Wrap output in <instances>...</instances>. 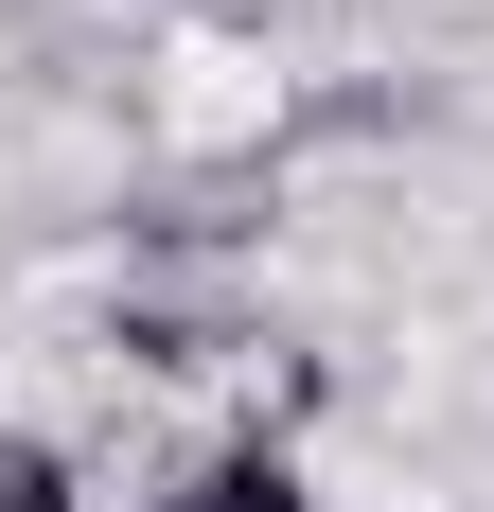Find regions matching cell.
Segmentation results:
<instances>
[{
  "instance_id": "obj_1",
  "label": "cell",
  "mask_w": 494,
  "mask_h": 512,
  "mask_svg": "<svg viewBox=\"0 0 494 512\" xmlns=\"http://www.w3.org/2000/svg\"><path fill=\"white\" fill-rule=\"evenodd\" d=\"M177 512H318V495L283 477V442H230V460H195V477H177Z\"/></svg>"
},
{
  "instance_id": "obj_2",
  "label": "cell",
  "mask_w": 494,
  "mask_h": 512,
  "mask_svg": "<svg viewBox=\"0 0 494 512\" xmlns=\"http://www.w3.org/2000/svg\"><path fill=\"white\" fill-rule=\"evenodd\" d=\"M124 354H142V371H212V354H247V336H212V318H177V301H142V318H124Z\"/></svg>"
},
{
  "instance_id": "obj_3",
  "label": "cell",
  "mask_w": 494,
  "mask_h": 512,
  "mask_svg": "<svg viewBox=\"0 0 494 512\" xmlns=\"http://www.w3.org/2000/svg\"><path fill=\"white\" fill-rule=\"evenodd\" d=\"M0 512H71V460L53 442H0Z\"/></svg>"
}]
</instances>
